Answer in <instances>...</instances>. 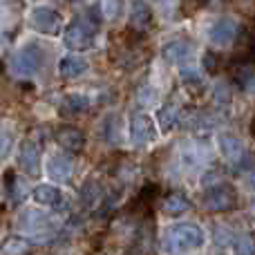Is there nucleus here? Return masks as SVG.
Masks as SVG:
<instances>
[{"label":"nucleus","mask_w":255,"mask_h":255,"mask_svg":"<svg viewBox=\"0 0 255 255\" xmlns=\"http://www.w3.org/2000/svg\"><path fill=\"white\" fill-rule=\"evenodd\" d=\"M204 244V231L193 222H181L175 224L163 233L161 247L168 255H184Z\"/></svg>","instance_id":"nucleus-1"},{"label":"nucleus","mask_w":255,"mask_h":255,"mask_svg":"<svg viewBox=\"0 0 255 255\" xmlns=\"http://www.w3.org/2000/svg\"><path fill=\"white\" fill-rule=\"evenodd\" d=\"M202 204L211 213H229L238 206V193L229 184H217L204 193Z\"/></svg>","instance_id":"nucleus-2"},{"label":"nucleus","mask_w":255,"mask_h":255,"mask_svg":"<svg viewBox=\"0 0 255 255\" xmlns=\"http://www.w3.org/2000/svg\"><path fill=\"white\" fill-rule=\"evenodd\" d=\"M63 43H65V47L72 49V52H85V49H90L94 43L92 25H88L85 20L70 22V27H67L65 34H63Z\"/></svg>","instance_id":"nucleus-3"},{"label":"nucleus","mask_w":255,"mask_h":255,"mask_svg":"<svg viewBox=\"0 0 255 255\" xmlns=\"http://www.w3.org/2000/svg\"><path fill=\"white\" fill-rule=\"evenodd\" d=\"M40 65H43V54L34 45H27V47L18 49L11 58V70L18 76H34L40 70Z\"/></svg>","instance_id":"nucleus-4"},{"label":"nucleus","mask_w":255,"mask_h":255,"mask_svg":"<svg viewBox=\"0 0 255 255\" xmlns=\"http://www.w3.org/2000/svg\"><path fill=\"white\" fill-rule=\"evenodd\" d=\"M29 25L34 27L36 31H40V34H49V36H54V34H58L61 31V27H63V18H61V13L56 11V9H52V7H34L31 9V13H29Z\"/></svg>","instance_id":"nucleus-5"},{"label":"nucleus","mask_w":255,"mask_h":255,"mask_svg":"<svg viewBox=\"0 0 255 255\" xmlns=\"http://www.w3.org/2000/svg\"><path fill=\"white\" fill-rule=\"evenodd\" d=\"M238 31H240V25L233 20V18L222 16L211 25V29H208V38H211L213 45L226 47V45H231L235 38H238Z\"/></svg>","instance_id":"nucleus-6"},{"label":"nucleus","mask_w":255,"mask_h":255,"mask_svg":"<svg viewBox=\"0 0 255 255\" xmlns=\"http://www.w3.org/2000/svg\"><path fill=\"white\" fill-rule=\"evenodd\" d=\"M130 139L136 145L152 143L157 139V128H154V119L148 115H134L130 121Z\"/></svg>","instance_id":"nucleus-7"},{"label":"nucleus","mask_w":255,"mask_h":255,"mask_svg":"<svg viewBox=\"0 0 255 255\" xmlns=\"http://www.w3.org/2000/svg\"><path fill=\"white\" fill-rule=\"evenodd\" d=\"M18 166L29 177H36L40 172V154L34 141H20V145H18Z\"/></svg>","instance_id":"nucleus-8"},{"label":"nucleus","mask_w":255,"mask_h":255,"mask_svg":"<svg viewBox=\"0 0 255 255\" xmlns=\"http://www.w3.org/2000/svg\"><path fill=\"white\" fill-rule=\"evenodd\" d=\"M18 229L29 231V233H49L52 231V220L38 211H25L18 215Z\"/></svg>","instance_id":"nucleus-9"},{"label":"nucleus","mask_w":255,"mask_h":255,"mask_svg":"<svg viewBox=\"0 0 255 255\" xmlns=\"http://www.w3.org/2000/svg\"><path fill=\"white\" fill-rule=\"evenodd\" d=\"M217 143H220V150L224 154V159H229L231 163H240L244 159V143L240 141V136H235L233 132H222L217 136Z\"/></svg>","instance_id":"nucleus-10"},{"label":"nucleus","mask_w":255,"mask_h":255,"mask_svg":"<svg viewBox=\"0 0 255 255\" xmlns=\"http://www.w3.org/2000/svg\"><path fill=\"white\" fill-rule=\"evenodd\" d=\"M47 175L52 177L54 181H70L72 170H74V163L67 154H54V157L47 159V166H45Z\"/></svg>","instance_id":"nucleus-11"},{"label":"nucleus","mask_w":255,"mask_h":255,"mask_svg":"<svg viewBox=\"0 0 255 255\" xmlns=\"http://www.w3.org/2000/svg\"><path fill=\"white\" fill-rule=\"evenodd\" d=\"M56 139H58V143L65 150H70V152H81V150L85 148L83 130H79V128H74V126H63L61 130L56 132Z\"/></svg>","instance_id":"nucleus-12"},{"label":"nucleus","mask_w":255,"mask_h":255,"mask_svg":"<svg viewBox=\"0 0 255 255\" xmlns=\"http://www.w3.org/2000/svg\"><path fill=\"white\" fill-rule=\"evenodd\" d=\"M88 72V61L76 54H70V56H63L58 61V74L65 76V79H76V76L85 74Z\"/></svg>","instance_id":"nucleus-13"},{"label":"nucleus","mask_w":255,"mask_h":255,"mask_svg":"<svg viewBox=\"0 0 255 255\" xmlns=\"http://www.w3.org/2000/svg\"><path fill=\"white\" fill-rule=\"evenodd\" d=\"M152 25V9L143 2V0H136L132 4V13H130V27L136 31H145Z\"/></svg>","instance_id":"nucleus-14"},{"label":"nucleus","mask_w":255,"mask_h":255,"mask_svg":"<svg viewBox=\"0 0 255 255\" xmlns=\"http://www.w3.org/2000/svg\"><path fill=\"white\" fill-rule=\"evenodd\" d=\"M31 197H34V202L40 204V206H61V202H63L61 190H58L56 186H52V184L36 186L34 193H31Z\"/></svg>","instance_id":"nucleus-15"},{"label":"nucleus","mask_w":255,"mask_h":255,"mask_svg":"<svg viewBox=\"0 0 255 255\" xmlns=\"http://www.w3.org/2000/svg\"><path fill=\"white\" fill-rule=\"evenodd\" d=\"M190 52H193V47H190V43H186V40H170V43L163 45V58H166L168 63L186 61V58L190 56Z\"/></svg>","instance_id":"nucleus-16"},{"label":"nucleus","mask_w":255,"mask_h":255,"mask_svg":"<svg viewBox=\"0 0 255 255\" xmlns=\"http://www.w3.org/2000/svg\"><path fill=\"white\" fill-rule=\"evenodd\" d=\"M81 202H83L85 208H97L99 202L103 197V188L97 179H88L83 186H81Z\"/></svg>","instance_id":"nucleus-17"},{"label":"nucleus","mask_w":255,"mask_h":255,"mask_svg":"<svg viewBox=\"0 0 255 255\" xmlns=\"http://www.w3.org/2000/svg\"><path fill=\"white\" fill-rule=\"evenodd\" d=\"M193 208V204H190V199L186 197V195L181 193H172L166 197V202H163V213L170 217H177V215H184L186 211H190Z\"/></svg>","instance_id":"nucleus-18"},{"label":"nucleus","mask_w":255,"mask_h":255,"mask_svg":"<svg viewBox=\"0 0 255 255\" xmlns=\"http://www.w3.org/2000/svg\"><path fill=\"white\" fill-rule=\"evenodd\" d=\"M31 242L27 238H20V235H11L2 242V255H25L29 251Z\"/></svg>","instance_id":"nucleus-19"},{"label":"nucleus","mask_w":255,"mask_h":255,"mask_svg":"<svg viewBox=\"0 0 255 255\" xmlns=\"http://www.w3.org/2000/svg\"><path fill=\"white\" fill-rule=\"evenodd\" d=\"M157 119H159L161 130L168 132V130H172V128L177 126V121H179V112H177L175 106H163L161 110L157 112Z\"/></svg>","instance_id":"nucleus-20"},{"label":"nucleus","mask_w":255,"mask_h":255,"mask_svg":"<svg viewBox=\"0 0 255 255\" xmlns=\"http://www.w3.org/2000/svg\"><path fill=\"white\" fill-rule=\"evenodd\" d=\"M90 106L88 97L85 94H67L65 99H63V108H65L67 112H72V115H79V112H85Z\"/></svg>","instance_id":"nucleus-21"},{"label":"nucleus","mask_w":255,"mask_h":255,"mask_svg":"<svg viewBox=\"0 0 255 255\" xmlns=\"http://www.w3.org/2000/svg\"><path fill=\"white\" fill-rule=\"evenodd\" d=\"M99 11L103 13L106 20H117L121 16V11H124V0H101Z\"/></svg>","instance_id":"nucleus-22"},{"label":"nucleus","mask_w":255,"mask_h":255,"mask_svg":"<svg viewBox=\"0 0 255 255\" xmlns=\"http://www.w3.org/2000/svg\"><path fill=\"white\" fill-rule=\"evenodd\" d=\"M119 134H121L119 117H108L106 119V136H108V141H110V143H117V141H119Z\"/></svg>","instance_id":"nucleus-23"},{"label":"nucleus","mask_w":255,"mask_h":255,"mask_svg":"<svg viewBox=\"0 0 255 255\" xmlns=\"http://www.w3.org/2000/svg\"><path fill=\"white\" fill-rule=\"evenodd\" d=\"M238 83L242 85L247 92H251V88H253V70H251V65H244V67H240L238 70Z\"/></svg>","instance_id":"nucleus-24"},{"label":"nucleus","mask_w":255,"mask_h":255,"mask_svg":"<svg viewBox=\"0 0 255 255\" xmlns=\"http://www.w3.org/2000/svg\"><path fill=\"white\" fill-rule=\"evenodd\" d=\"M11 145H13L11 132H7L4 128H0V157H2V154H7L9 150H11Z\"/></svg>","instance_id":"nucleus-25"},{"label":"nucleus","mask_w":255,"mask_h":255,"mask_svg":"<svg viewBox=\"0 0 255 255\" xmlns=\"http://www.w3.org/2000/svg\"><path fill=\"white\" fill-rule=\"evenodd\" d=\"M235 253H238V255H253L251 238H240L238 244H235Z\"/></svg>","instance_id":"nucleus-26"},{"label":"nucleus","mask_w":255,"mask_h":255,"mask_svg":"<svg viewBox=\"0 0 255 255\" xmlns=\"http://www.w3.org/2000/svg\"><path fill=\"white\" fill-rule=\"evenodd\" d=\"M215 101L217 103H229L231 101V94H229V88H226V85H217L215 88Z\"/></svg>","instance_id":"nucleus-27"},{"label":"nucleus","mask_w":255,"mask_h":255,"mask_svg":"<svg viewBox=\"0 0 255 255\" xmlns=\"http://www.w3.org/2000/svg\"><path fill=\"white\" fill-rule=\"evenodd\" d=\"M215 63H217V58H215V56H213V54H211V52H208V54H206V56H204V65H206V70H208V72H215V67H217V65H215Z\"/></svg>","instance_id":"nucleus-28"},{"label":"nucleus","mask_w":255,"mask_h":255,"mask_svg":"<svg viewBox=\"0 0 255 255\" xmlns=\"http://www.w3.org/2000/svg\"><path fill=\"white\" fill-rule=\"evenodd\" d=\"M202 4L204 7H208V9H217L222 4V0H202Z\"/></svg>","instance_id":"nucleus-29"},{"label":"nucleus","mask_w":255,"mask_h":255,"mask_svg":"<svg viewBox=\"0 0 255 255\" xmlns=\"http://www.w3.org/2000/svg\"><path fill=\"white\" fill-rule=\"evenodd\" d=\"M70 2H81V0H70Z\"/></svg>","instance_id":"nucleus-30"}]
</instances>
